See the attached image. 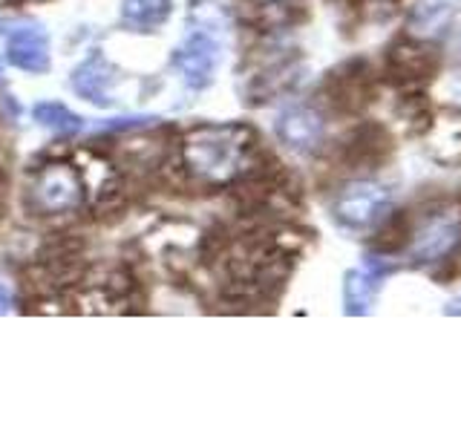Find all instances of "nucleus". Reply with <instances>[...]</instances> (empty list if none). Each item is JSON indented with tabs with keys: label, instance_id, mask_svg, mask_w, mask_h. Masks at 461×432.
I'll use <instances>...</instances> for the list:
<instances>
[{
	"label": "nucleus",
	"instance_id": "16",
	"mask_svg": "<svg viewBox=\"0 0 461 432\" xmlns=\"http://www.w3.org/2000/svg\"><path fill=\"white\" fill-rule=\"evenodd\" d=\"M444 314L447 317H461V297H453L450 302L444 306Z\"/></svg>",
	"mask_w": 461,
	"mask_h": 432
},
{
	"label": "nucleus",
	"instance_id": "6",
	"mask_svg": "<svg viewBox=\"0 0 461 432\" xmlns=\"http://www.w3.org/2000/svg\"><path fill=\"white\" fill-rule=\"evenodd\" d=\"M0 38H6V61L32 76H43L52 67L50 35L35 21L0 18Z\"/></svg>",
	"mask_w": 461,
	"mask_h": 432
},
{
	"label": "nucleus",
	"instance_id": "1",
	"mask_svg": "<svg viewBox=\"0 0 461 432\" xmlns=\"http://www.w3.org/2000/svg\"><path fill=\"white\" fill-rule=\"evenodd\" d=\"M257 136L249 124H202L182 139V167L199 184H228L251 165Z\"/></svg>",
	"mask_w": 461,
	"mask_h": 432
},
{
	"label": "nucleus",
	"instance_id": "3",
	"mask_svg": "<svg viewBox=\"0 0 461 432\" xmlns=\"http://www.w3.org/2000/svg\"><path fill=\"white\" fill-rule=\"evenodd\" d=\"M389 202H393V191L384 182L352 179L340 187L335 202H331V216L340 228L366 230L389 213Z\"/></svg>",
	"mask_w": 461,
	"mask_h": 432
},
{
	"label": "nucleus",
	"instance_id": "13",
	"mask_svg": "<svg viewBox=\"0 0 461 432\" xmlns=\"http://www.w3.org/2000/svg\"><path fill=\"white\" fill-rule=\"evenodd\" d=\"M32 115L43 130H50L52 136H61V139H72L84 130L81 115L72 112L61 101H38Z\"/></svg>",
	"mask_w": 461,
	"mask_h": 432
},
{
	"label": "nucleus",
	"instance_id": "12",
	"mask_svg": "<svg viewBox=\"0 0 461 432\" xmlns=\"http://www.w3.org/2000/svg\"><path fill=\"white\" fill-rule=\"evenodd\" d=\"M173 12V0H122V23L133 32H153Z\"/></svg>",
	"mask_w": 461,
	"mask_h": 432
},
{
	"label": "nucleus",
	"instance_id": "17",
	"mask_svg": "<svg viewBox=\"0 0 461 432\" xmlns=\"http://www.w3.org/2000/svg\"><path fill=\"white\" fill-rule=\"evenodd\" d=\"M6 81H4V67H0V86H4Z\"/></svg>",
	"mask_w": 461,
	"mask_h": 432
},
{
	"label": "nucleus",
	"instance_id": "14",
	"mask_svg": "<svg viewBox=\"0 0 461 432\" xmlns=\"http://www.w3.org/2000/svg\"><path fill=\"white\" fill-rule=\"evenodd\" d=\"M156 122H158L156 115H122V119L104 122L98 130L101 133H124V130H141V127H150Z\"/></svg>",
	"mask_w": 461,
	"mask_h": 432
},
{
	"label": "nucleus",
	"instance_id": "8",
	"mask_svg": "<svg viewBox=\"0 0 461 432\" xmlns=\"http://www.w3.org/2000/svg\"><path fill=\"white\" fill-rule=\"evenodd\" d=\"M220 61H222L220 40L213 38V32H205V29H194L170 55V64L182 72V78L191 90L211 86L216 69H220Z\"/></svg>",
	"mask_w": 461,
	"mask_h": 432
},
{
	"label": "nucleus",
	"instance_id": "15",
	"mask_svg": "<svg viewBox=\"0 0 461 432\" xmlns=\"http://www.w3.org/2000/svg\"><path fill=\"white\" fill-rule=\"evenodd\" d=\"M12 309V292L6 283H0V314H6Z\"/></svg>",
	"mask_w": 461,
	"mask_h": 432
},
{
	"label": "nucleus",
	"instance_id": "4",
	"mask_svg": "<svg viewBox=\"0 0 461 432\" xmlns=\"http://www.w3.org/2000/svg\"><path fill=\"white\" fill-rule=\"evenodd\" d=\"M84 176L64 162L47 165L35 173L32 184H29V208L43 213V216H55V213H69L78 211L84 205Z\"/></svg>",
	"mask_w": 461,
	"mask_h": 432
},
{
	"label": "nucleus",
	"instance_id": "5",
	"mask_svg": "<svg viewBox=\"0 0 461 432\" xmlns=\"http://www.w3.org/2000/svg\"><path fill=\"white\" fill-rule=\"evenodd\" d=\"M375 95V76L372 67L364 58H352L343 61L323 78L321 84V98L326 107L338 115H357L372 104Z\"/></svg>",
	"mask_w": 461,
	"mask_h": 432
},
{
	"label": "nucleus",
	"instance_id": "9",
	"mask_svg": "<svg viewBox=\"0 0 461 432\" xmlns=\"http://www.w3.org/2000/svg\"><path fill=\"white\" fill-rule=\"evenodd\" d=\"M395 153L393 133L384 124L364 122L352 127L338 144V158L349 170H375Z\"/></svg>",
	"mask_w": 461,
	"mask_h": 432
},
{
	"label": "nucleus",
	"instance_id": "11",
	"mask_svg": "<svg viewBox=\"0 0 461 432\" xmlns=\"http://www.w3.org/2000/svg\"><path fill=\"white\" fill-rule=\"evenodd\" d=\"M274 136L294 153H314L323 144L326 122L323 115L309 104H288L274 119Z\"/></svg>",
	"mask_w": 461,
	"mask_h": 432
},
{
	"label": "nucleus",
	"instance_id": "10",
	"mask_svg": "<svg viewBox=\"0 0 461 432\" xmlns=\"http://www.w3.org/2000/svg\"><path fill=\"white\" fill-rule=\"evenodd\" d=\"M122 81V69L115 67L110 58L101 52V50H93L90 55L84 58V61L72 69V90L76 95H81L84 101H90L95 107H113L115 104V84Z\"/></svg>",
	"mask_w": 461,
	"mask_h": 432
},
{
	"label": "nucleus",
	"instance_id": "7",
	"mask_svg": "<svg viewBox=\"0 0 461 432\" xmlns=\"http://www.w3.org/2000/svg\"><path fill=\"white\" fill-rule=\"evenodd\" d=\"M395 256H384L369 251L364 256V266L346 271L343 277V311L349 317H364L375 309V300H378L384 280L389 274H395L401 266L393 263Z\"/></svg>",
	"mask_w": 461,
	"mask_h": 432
},
{
	"label": "nucleus",
	"instance_id": "2",
	"mask_svg": "<svg viewBox=\"0 0 461 432\" xmlns=\"http://www.w3.org/2000/svg\"><path fill=\"white\" fill-rule=\"evenodd\" d=\"M441 69V50L424 35H398L386 47L384 76L398 90H421Z\"/></svg>",
	"mask_w": 461,
	"mask_h": 432
}]
</instances>
